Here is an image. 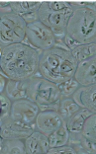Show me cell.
<instances>
[{"instance_id":"1","label":"cell","mask_w":96,"mask_h":154,"mask_svg":"<svg viewBox=\"0 0 96 154\" xmlns=\"http://www.w3.org/2000/svg\"><path fill=\"white\" fill-rule=\"evenodd\" d=\"M41 51L26 43L0 48V68L7 78L26 80L39 74Z\"/></svg>"},{"instance_id":"2","label":"cell","mask_w":96,"mask_h":154,"mask_svg":"<svg viewBox=\"0 0 96 154\" xmlns=\"http://www.w3.org/2000/svg\"><path fill=\"white\" fill-rule=\"evenodd\" d=\"M78 61L72 51L55 45L50 50L41 51L39 75L50 81L59 84L73 78Z\"/></svg>"},{"instance_id":"3","label":"cell","mask_w":96,"mask_h":154,"mask_svg":"<svg viewBox=\"0 0 96 154\" xmlns=\"http://www.w3.org/2000/svg\"><path fill=\"white\" fill-rule=\"evenodd\" d=\"M67 38L77 45L96 44V10L93 5L74 8L66 26Z\"/></svg>"},{"instance_id":"4","label":"cell","mask_w":96,"mask_h":154,"mask_svg":"<svg viewBox=\"0 0 96 154\" xmlns=\"http://www.w3.org/2000/svg\"><path fill=\"white\" fill-rule=\"evenodd\" d=\"M28 99L36 103L41 111H59L62 96L58 84L38 74L28 79Z\"/></svg>"},{"instance_id":"5","label":"cell","mask_w":96,"mask_h":154,"mask_svg":"<svg viewBox=\"0 0 96 154\" xmlns=\"http://www.w3.org/2000/svg\"><path fill=\"white\" fill-rule=\"evenodd\" d=\"M38 12L39 20L54 32L56 38V45L69 50L63 41L66 35L67 23L73 12L72 7L65 10H55L48 5L47 1H43Z\"/></svg>"},{"instance_id":"6","label":"cell","mask_w":96,"mask_h":154,"mask_svg":"<svg viewBox=\"0 0 96 154\" xmlns=\"http://www.w3.org/2000/svg\"><path fill=\"white\" fill-rule=\"evenodd\" d=\"M27 23L14 12L0 15V48L7 45L25 43Z\"/></svg>"},{"instance_id":"7","label":"cell","mask_w":96,"mask_h":154,"mask_svg":"<svg viewBox=\"0 0 96 154\" xmlns=\"http://www.w3.org/2000/svg\"><path fill=\"white\" fill-rule=\"evenodd\" d=\"M25 43L40 51H44L55 47L56 38L54 32L40 20H38L27 25Z\"/></svg>"},{"instance_id":"8","label":"cell","mask_w":96,"mask_h":154,"mask_svg":"<svg viewBox=\"0 0 96 154\" xmlns=\"http://www.w3.org/2000/svg\"><path fill=\"white\" fill-rule=\"evenodd\" d=\"M0 136L1 138L26 139L35 129L36 125L13 120L11 117L0 121Z\"/></svg>"},{"instance_id":"9","label":"cell","mask_w":96,"mask_h":154,"mask_svg":"<svg viewBox=\"0 0 96 154\" xmlns=\"http://www.w3.org/2000/svg\"><path fill=\"white\" fill-rule=\"evenodd\" d=\"M41 112L38 105L30 99H21L13 101L11 117L13 120L29 125H35L36 119Z\"/></svg>"},{"instance_id":"10","label":"cell","mask_w":96,"mask_h":154,"mask_svg":"<svg viewBox=\"0 0 96 154\" xmlns=\"http://www.w3.org/2000/svg\"><path fill=\"white\" fill-rule=\"evenodd\" d=\"M63 125H66V121L59 111H41L35 122L36 129L48 136Z\"/></svg>"},{"instance_id":"11","label":"cell","mask_w":96,"mask_h":154,"mask_svg":"<svg viewBox=\"0 0 96 154\" xmlns=\"http://www.w3.org/2000/svg\"><path fill=\"white\" fill-rule=\"evenodd\" d=\"M91 114L92 113H90L87 109L81 108L79 111L66 121V128L69 132V143L79 141L83 137L82 131L85 121Z\"/></svg>"},{"instance_id":"12","label":"cell","mask_w":96,"mask_h":154,"mask_svg":"<svg viewBox=\"0 0 96 154\" xmlns=\"http://www.w3.org/2000/svg\"><path fill=\"white\" fill-rule=\"evenodd\" d=\"M74 78L81 86L96 84V57L78 62Z\"/></svg>"},{"instance_id":"13","label":"cell","mask_w":96,"mask_h":154,"mask_svg":"<svg viewBox=\"0 0 96 154\" xmlns=\"http://www.w3.org/2000/svg\"><path fill=\"white\" fill-rule=\"evenodd\" d=\"M24 140L27 154L48 153L49 149L51 148L49 142V136L41 131H39L38 129H35Z\"/></svg>"},{"instance_id":"14","label":"cell","mask_w":96,"mask_h":154,"mask_svg":"<svg viewBox=\"0 0 96 154\" xmlns=\"http://www.w3.org/2000/svg\"><path fill=\"white\" fill-rule=\"evenodd\" d=\"M72 97L81 108L96 114V84L80 86Z\"/></svg>"},{"instance_id":"15","label":"cell","mask_w":96,"mask_h":154,"mask_svg":"<svg viewBox=\"0 0 96 154\" xmlns=\"http://www.w3.org/2000/svg\"><path fill=\"white\" fill-rule=\"evenodd\" d=\"M4 93L9 97V99L12 101L27 99L28 98V79L14 80V79L8 78Z\"/></svg>"},{"instance_id":"16","label":"cell","mask_w":96,"mask_h":154,"mask_svg":"<svg viewBox=\"0 0 96 154\" xmlns=\"http://www.w3.org/2000/svg\"><path fill=\"white\" fill-rule=\"evenodd\" d=\"M1 154H27L24 139L1 138L0 140Z\"/></svg>"},{"instance_id":"17","label":"cell","mask_w":96,"mask_h":154,"mask_svg":"<svg viewBox=\"0 0 96 154\" xmlns=\"http://www.w3.org/2000/svg\"><path fill=\"white\" fill-rule=\"evenodd\" d=\"M43 1H10L12 12L19 16L39 11Z\"/></svg>"},{"instance_id":"18","label":"cell","mask_w":96,"mask_h":154,"mask_svg":"<svg viewBox=\"0 0 96 154\" xmlns=\"http://www.w3.org/2000/svg\"><path fill=\"white\" fill-rule=\"evenodd\" d=\"M81 109V107L77 104V102L73 99V97H62L60 100L59 113L62 115V117L66 121L73 114H75Z\"/></svg>"},{"instance_id":"19","label":"cell","mask_w":96,"mask_h":154,"mask_svg":"<svg viewBox=\"0 0 96 154\" xmlns=\"http://www.w3.org/2000/svg\"><path fill=\"white\" fill-rule=\"evenodd\" d=\"M70 51L78 62L87 60L91 57H96V44L78 45Z\"/></svg>"},{"instance_id":"20","label":"cell","mask_w":96,"mask_h":154,"mask_svg":"<svg viewBox=\"0 0 96 154\" xmlns=\"http://www.w3.org/2000/svg\"><path fill=\"white\" fill-rule=\"evenodd\" d=\"M50 146L52 147H59L69 143V132L66 128V125H63L58 131L53 132L49 135Z\"/></svg>"},{"instance_id":"21","label":"cell","mask_w":96,"mask_h":154,"mask_svg":"<svg viewBox=\"0 0 96 154\" xmlns=\"http://www.w3.org/2000/svg\"><path fill=\"white\" fill-rule=\"evenodd\" d=\"M75 149L76 154H96V142L83 137L79 141L69 143Z\"/></svg>"},{"instance_id":"22","label":"cell","mask_w":96,"mask_h":154,"mask_svg":"<svg viewBox=\"0 0 96 154\" xmlns=\"http://www.w3.org/2000/svg\"><path fill=\"white\" fill-rule=\"evenodd\" d=\"M82 134L87 139L96 142V114H91L85 121Z\"/></svg>"},{"instance_id":"23","label":"cell","mask_w":96,"mask_h":154,"mask_svg":"<svg viewBox=\"0 0 96 154\" xmlns=\"http://www.w3.org/2000/svg\"><path fill=\"white\" fill-rule=\"evenodd\" d=\"M81 85L78 83V81L74 77L59 84V88L60 90V93H62V97H72L73 94L76 92L77 89Z\"/></svg>"},{"instance_id":"24","label":"cell","mask_w":96,"mask_h":154,"mask_svg":"<svg viewBox=\"0 0 96 154\" xmlns=\"http://www.w3.org/2000/svg\"><path fill=\"white\" fill-rule=\"evenodd\" d=\"M0 102H1V117L0 121H3L5 119L9 118L11 115V109L13 101L9 99V97L4 92L0 93Z\"/></svg>"},{"instance_id":"25","label":"cell","mask_w":96,"mask_h":154,"mask_svg":"<svg viewBox=\"0 0 96 154\" xmlns=\"http://www.w3.org/2000/svg\"><path fill=\"white\" fill-rule=\"evenodd\" d=\"M48 154H76V151H75V149L69 143V144L59 146V147L50 148L48 151Z\"/></svg>"},{"instance_id":"26","label":"cell","mask_w":96,"mask_h":154,"mask_svg":"<svg viewBox=\"0 0 96 154\" xmlns=\"http://www.w3.org/2000/svg\"><path fill=\"white\" fill-rule=\"evenodd\" d=\"M7 81H8V78L5 75H3L2 73H0V93L4 92L7 85Z\"/></svg>"},{"instance_id":"27","label":"cell","mask_w":96,"mask_h":154,"mask_svg":"<svg viewBox=\"0 0 96 154\" xmlns=\"http://www.w3.org/2000/svg\"><path fill=\"white\" fill-rule=\"evenodd\" d=\"M94 6H95V10H96V1H94Z\"/></svg>"}]
</instances>
